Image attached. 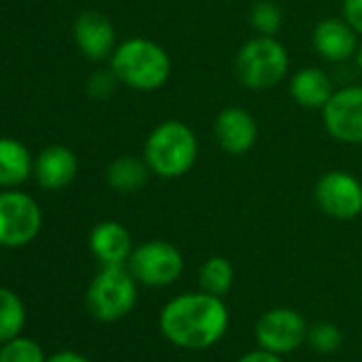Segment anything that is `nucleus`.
<instances>
[{
	"instance_id": "obj_1",
	"label": "nucleus",
	"mask_w": 362,
	"mask_h": 362,
	"mask_svg": "<svg viewBox=\"0 0 362 362\" xmlns=\"http://www.w3.org/2000/svg\"><path fill=\"white\" fill-rule=\"evenodd\" d=\"M230 313L222 296L186 292L168 300L160 311V330L166 341L184 349H207L224 339Z\"/></svg>"
},
{
	"instance_id": "obj_2",
	"label": "nucleus",
	"mask_w": 362,
	"mask_h": 362,
	"mask_svg": "<svg viewBox=\"0 0 362 362\" xmlns=\"http://www.w3.org/2000/svg\"><path fill=\"white\" fill-rule=\"evenodd\" d=\"M199 156V141L194 130L181 119H166L158 124L143 149L149 170L162 179H177L190 173Z\"/></svg>"
},
{
	"instance_id": "obj_3",
	"label": "nucleus",
	"mask_w": 362,
	"mask_h": 362,
	"mask_svg": "<svg viewBox=\"0 0 362 362\" xmlns=\"http://www.w3.org/2000/svg\"><path fill=\"white\" fill-rule=\"evenodd\" d=\"M111 71L119 83L139 92H153L168 81L173 62L158 43L132 37L115 47L111 56Z\"/></svg>"
},
{
	"instance_id": "obj_4",
	"label": "nucleus",
	"mask_w": 362,
	"mask_h": 362,
	"mask_svg": "<svg viewBox=\"0 0 362 362\" xmlns=\"http://www.w3.org/2000/svg\"><path fill=\"white\" fill-rule=\"evenodd\" d=\"M139 281L126 264H105L88 286L86 305L98 322L126 317L139 298Z\"/></svg>"
},
{
	"instance_id": "obj_5",
	"label": "nucleus",
	"mask_w": 362,
	"mask_h": 362,
	"mask_svg": "<svg viewBox=\"0 0 362 362\" xmlns=\"http://www.w3.org/2000/svg\"><path fill=\"white\" fill-rule=\"evenodd\" d=\"M290 69L286 47L275 37H254L241 45L235 58V73L250 90L275 88Z\"/></svg>"
},
{
	"instance_id": "obj_6",
	"label": "nucleus",
	"mask_w": 362,
	"mask_h": 362,
	"mask_svg": "<svg viewBox=\"0 0 362 362\" xmlns=\"http://www.w3.org/2000/svg\"><path fill=\"white\" fill-rule=\"evenodd\" d=\"M134 279L147 288H166L184 273V256L162 239H151L136 245L126 262Z\"/></svg>"
},
{
	"instance_id": "obj_7",
	"label": "nucleus",
	"mask_w": 362,
	"mask_h": 362,
	"mask_svg": "<svg viewBox=\"0 0 362 362\" xmlns=\"http://www.w3.org/2000/svg\"><path fill=\"white\" fill-rule=\"evenodd\" d=\"M41 207L33 197L18 190L0 192V247H24L39 235Z\"/></svg>"
},
{
	"instance_id": "obj_8",
	"label": "nucleus",
	"mask_w": 362,
	"mask_h": 362,
	"mask_svg": "<svg viewBox=\"0 0 362 362\" xmlns=\"http://www.w3.org/2000/svg\"><path fill=\"white\" fill-rule=\"evenodd\" d=\"M307 320L290 307H275L264 311L254 328L258 345L279 356L298 349L307 341Z\"/></svg>"
},
{
	"instance_id": "obj_9",
	"label": "nucleus",
	"mask_w": 362,
	"mask_h": 362,
	"mask_svg": "<svg viewBox=\"0 0 362 362\" xmlns=\"http://www.w3.org/2000/svg\"><path fill=\"white\" fill-rule=\"evenodd\" d=\"M317 207L334 220H354L362 214V184L345 170L322 175L313 190Z\"/></svg>"
},
{
	"instance_id": "obj_10",
	"label": "nucleus",
	"mask_w": 362,
	"mask_h": 362,
	"mask_svg": "<svg viewBox=\"0 0 362 362\" xmlns=\"http://www.w3.org/2000/svg\"><path fill=\"white\" fill-rule=\"evenodd\" d=\"M326 132L345 145L362 143V86L337 90L322 109Z\"/></svg>"
},
{
	"instance_id": "obj_11",
	"label": "nucleus",
	"mask_w": 362,
	"mask_h": 362,
	"mask_svg": "<svg viewBox=\"0 0 362 362\" xmlns=\"http://www.w3.org/2000/svg\"><path fill=\"white\" fill-rule=\"evenodd\" d=\"M73 37L79 52L92 60L103 62L115 52V28L100 11H83L73 24Z\"/></svg>"
},
{
	"instance_id": "obj_12",
	"label": "nucleus",
	"mask_w": 362,
	"mask_h": 362,
	"mask_svg": "<svg viewBox=\"0 0 362 362\" xmlns=\"http://www.w3.org/2000/svg\"><path fill=\"white\" fill-rule=\"evenodd\" d=\"M218 145L233 156L247 153L258 139V124L254 115L241 107H226L218 113L214 124Z\"/></svg>"
},
{
	"instance_id": "obj_13",
	"label": "nucleus",
	"mask_w": 362,
	"mask_h": 362,
	"mask_svg": "<svg viewBox=\"0 0 362 362\" xmlns=\"http://www.w3.org/2000/svg\"><path fill=\"white\" fill-rule=\"evenodd\" d=\"M313 47L326 62H345L358 54V33L337 18H328L315 24L313 28Z\"/></svg>"
},
{
	"instance_id": "obj_14",
	"label": "nucleus",
	"mask_w": 362,
	"mask_h": 362,
	"mask_svg": "<svg viewBox=\"0 0 362 362\" xmlns=\"http://www.w3.org/2000/svg\"><path fill=\"white\" fill-rule=\"evenodd\" d=\"M77 156L64 145H49L35 160V177L43 190L56 192L71 186L73 179L77 177Z\"/></svg>"
},
{
	"instance_id": "obj_15",
	"label": "nucleus",
	"mask_w": 362,
	"mask_h": 362,
	"mask_svg": "<svg viewBox=\"0 0 362 362\" xmlns=\"http://www.w3.org/2000/svg\"><path fill=\"white\" fill-rule=\"evenodd\" d=\"M90 250L94 258L105 264H126L132 254L130 233L113 220L100 222L90 233Z\"/></svg>"
},
{
	"instance_id": "obj_16",
	"label": "nucleus",
	"mask_w": 362,
	"mask_h": 362,
	"mask_svg": "<svg viewBox=\"0 0 362 362\" xmlns=\"http://www.w3.org/2000/svg\"><path fill=\"white\" fill-rule=\"evenodd\" d=\"M290 94L303 109H324L334 94L330 77L317 66L298 69L290 81Z\"/></svg>"
},
{
	"instance_id": "obj_17",
	"label": "nucleus",
	"mask_w": 362,
	"mask_h": 362,
	"mask_svg": "<svg viewBox=\"0 0 362 362\" xmlns=\"http://www.w3.org/2000/svg\"><path fill=\"white\" fill-rule=\"evenodd\" d=\"M30 175H35V162L28 147L18 139L0 136V186H22Z\"/></svg>"
},
{
	"instance_id": "obj_18",
	"label": "nucleus",
	"mask_w": 362,
	"mask_h": 362,
	"mask_svg": "<svg viewBox=\"0 0 362 362\" xmlns=\"http://www.w3.org/2000/svg\"><path fill=\"white\" fill-rule=\"evenodd\" d=\"M149 166L145 158L136 156H119L107 166V184L119 194L139 192L149 179Z\"/></svg>"
},
{
	"instance_id": "obj_19",
	"label": "nucleus",
	"mask_w": 362,
	"mask_h": 362,
	"mask_svg": "<svg viewBox=\"0 0 362 362\" xmlns=\"http://www.w3.org/2000/svg\"><path fill=\"white\" fill-rule=\"evenodd\" d=\"M26 326L24 300L9 288H0V343H7Z\"/></svg>"
},
{
	"instance_id": "obj_20",
	"label": "nucleus",
	"mask_w": 362,
	"mask_h": 362,
	"mask_svg": "<svg viewBox=\"0 0 362 362\" xmlns=\"http://www.w3.org/2000/svg\"><path fill=\"white\" fill-rule=\"evenodd\" d=\"M235 281V269L230 260L222 256H214L203 262L199 271V286L203 292H209L214 296H224L233 288Z\"/></svg>"
},
{
	"instance_id": "obj_21",
	"label": "nucleus",
	"mask_w": 362,
	"mask_h": 362,
	"mask_svg": "<svg viewBox=\"0 0 362 362\" xmlns=\"http://www.w3.org/2000/svg\"><path fill=\"white\" fill-rule=\"evenodd\" d=\"M250 24L252 28L262 37H275L281 30L284 13L273 3V0H258L250 11Z\"/></svg>"
},
{
	"instance_id": "obj_22",
	"label": "nucleus",
	"mask_w": 362,
	"mask_h": 362,
	"mask_svg": "<svg viewBox=\"0 0 362 362\" xmlns=\"http://www.w3.org/2000/svg\"><path fill=\"white\" fill-rule=\"evenodd\" d=\"M43 347L28 339V337H16L0 347V362H45Z\"/></svg>"
},
{
	"instance_id": "obj_23",
	"label": "nucleus",
	"mask_w": 362,
	"mask_h": 362,
	"mask_svg": "<svg viewBox=\"0 0 362 362\" xmlns=\"http://www.w3.org/2000/svg\"><path fill=\"white\" fill-rule=\"evenodd\" d=\"M307 341L317 354H334L343 345V332L332 322H317L309 326Z\"/></svg>"
},
{
	"instance_id": "obj_24",
	"label": "nucleus",
	"mask_w": 362,
	"mask_h": 362,
	"mask_svg": "<svg viewBox=\"0 0 362 362\" xmlns=\"http://www.w3.org/2000/svg\"><path fill=\"white\" fill-rule=\"evenodd\" d=\"M117 77L115 73L109 69V71H96L90 75L88 79V94L96 100H107L113 92H115V86H117Z\"/></svg>"
},
{
	"instance_id": "obj_25",
	"label": "nucleus",
	"mask_w": 362,
	"mask_h": 362,
	"mask_svg": "<svg viewBox=\"0 0 362 362\" xmlns=\"http://www.w3.org/2000/svg\"><path fill=\"white\" fill-rule=\"evenodd\" d=\"M343 20L362 37V0H343Z\"/></svg>"
},
{
	"instance_id": "obj_26",
	"label": "nucleus",
	"mask_w": 362,
	"mask_h": 362,
	"mask_svg": "<svg viewBox=\"0 0 362 362\" xmlns=\"http://www.w3.org/2000/svg\"><path fill=\"white\" fill-rule=\"evenodd\" d=\"M237 362H284L279 354L275 351H269V349H252L247 354H243Z\"/></svg>"
},
{
	"instance_id": "obj_27",
	"label": "nucleus",
	"mask_w": 362,
	"mask_h": 362,
	"mask_svg": "<svg viewBox=\"0 0 362 362\" xmlns=\"http://www.w3.org/2000/svg\"><path fill=\"white\" fill-rule=\"evenodd\" d=\"M45 362H90L86 356H81L79 351H73V349H64V351H58L54 354L52 358H47Z\"/></svg>"
},
{
	"instance_id": "obj_28",
	"label": "nucleus",
	"mask_w": 362,
	"mask_h": 362,
	"mask_svg": "<svg viewBox=\"0 0 362 362\" xmlns=\"http://www.w3.org/2000/svg\"><path fill=\"white\" fill-rule=\"evenodd\" d=\"M356 64H358V71H360V75H362V43H360V47H358V54H356Z\"/></svg>"
},
{
	"instance_id": "obj_29",
	"label": "nucleus",
	"mask_w": 362,
	"mask_h": 362,
	"mask_svg": "<svg viewBox=\"0 0 362 362\" xmlns=\"http://www.w3.org/2000/svg\"><path fill=\"white\" fill-rule=\"evenodd\" d=\"M0 258H3V254H0Z\"/></svg>"
}]
</instances>
